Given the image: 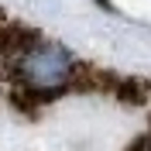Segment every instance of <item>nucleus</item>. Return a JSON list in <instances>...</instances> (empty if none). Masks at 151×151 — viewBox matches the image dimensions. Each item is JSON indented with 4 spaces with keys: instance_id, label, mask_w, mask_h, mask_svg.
I'll return each instance as SVG.
<instances>
[{
    "instance_id": "f257e3e1",
    "label": "nucleus",
    "mask_w": 151,
    "mask_h": 151,
    "mask_svg": "<svg viewBox=\"0 0 151 151\" xmlns=\"http://www.w3.org/2000/svg\"><path fill=\"white\" fill-rule=\"evenodd\" d=\"M17 76L31 89H58L72 79V55L58 45H31L17 58Z\"/></svg>"
}]
</instances>
